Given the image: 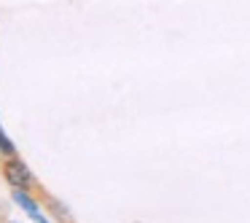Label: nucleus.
Segmentation results:
<instances>
[{
    "label": "nucleus",
    "instance_id": "nucleus-1",
    "mask_svg": "<svg viewBox=\"0 0 250 223\" xmlns=\"http://www.w3.org/2000/svg\"><path fill=\"white\" fill-rule=\"evenodd\" d=\"M0 172H3V180H6L11 188H22V191H33L38 188V180L30 172V167L22 162V159H3L0 164Z\"/></svg>",
    "mask_w": 250,
    "mask_h": 223
},
{
    "label": "nucleus",
    "instance_id": "nucleus-2",
    "mask_svg": "<svg viewBox=\"0 0 250 223\" xmlns=\"http://www.w3.org/2000/svg\"><path fill=\"white\" fill-rule=\"evenodd\" d=\"M11 199L17 202V207H22V212H27L30 218H33L35 223H49V218L43 215V210H41V204L30 196V191H22V188H14Z\"/></svg>",
    "mask_w": 250,
    "mask_h": 223
},
{
    "label": "nucleus",
    "instance_id": "nucleus-3",
    "mask_svg": "<svg viewBox=\"0 0 250 223\" xmlns=\"http://www.w3.org/2000/svg\"><path fill=\"white\" fill-rule=\"evenodd\" d=\"M0 156H3V159H14V156H17V148H14V142L8 140V135L3 132V126H0Z\"/></svg>",
    "mask_w": 250,
    "mask_h": 223
}]
</instances>
